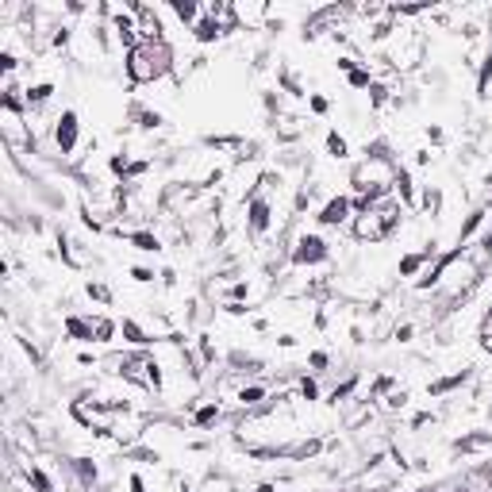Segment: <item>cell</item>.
Returning <instances> with one entry per match:
<instances>
[{"label": "cell", "instance_id": "cell-1", "mask_svg": "<svg viewBox=\"0 0 492 492\" xmlns=\"http://www.w3.org/2000/svg\"><path fill=\"white\" fill-rule=\"evenodd\" d=\"M165 58H169V50L162 43H146V46H135L131 50V77L135 81H154L162 70H165Z\"/></svg>", "mask_w": 492, "mask_h": 492}, {"label": "cell", "instance_id": "cell-2", "mask_svg": "<svg viewBox=\"0 0 492 492\" xmlns=\"http://www.w3.org/2000/svg\"><path fill=\"white\" fill-rule=\"evenodd\" d=\"M73 143H77V116L66 112L62 123H58V146H62V150H73Z\"/></svg>", "mask_w": 492, "mask_h": 492}, {"label": "cell", "instance_id": "cell-3", "mask_svg": "<svg viewBox=\"0 0 492 492\" xmlns=\"http://www.w3.org/2000/svg\"><path fill=\"white\" fill-rule=\"evenodd\" d=\"M323 254H327V250H323V239H316V235H312V239H300L296 261H319Z\"/></svg>", "mask_w": 492, "mask_h": 492}, {"label": "cell", "instance_id": "cell-4", "mask_svg": "<svg viewBox=\"0 0 492 492\" xmlns=\"http://www.w3.org/2000/svg\"><path fill=\"white\" fill-rule=\"evenodd\" d=\"M346 212H350V204L338 196V200H331L327 208H323V216H319V219H323V223H342V219H346Z\"/></svg>", "mask_w": 492, "mask_h": 492}, {"label": "cell", "instance_id": "cell-5", "mask_svg": "<svg viewBox=\"0 0 492 492\" xmlns=\"http://www.w3.org/2000/svg\"><path fill=\"white\" fill-rule=\"evenodd\" d=\"M327 150H331L334 158H346V139H342V135H334V131H331V135H327Z\"/></svg>", "mask_w": 492, "mask_h": 492}, {"label": "cell", "instance_id": "cell-6", "mask_svg": "<svg viewBox=\"0 0 492 492\" xmlns=\"http://www.w3.org/2000/svg\"><path fill=\"white\" fill-rule=\"evenodd\" d=\"M216 35H219V23H200V27H196V39H200V43H212Z\"/></svg>", "mask_w": 492, "mask_h": 492}, {"label": "cell", "instance_id": "cell-7", "mask_svg": "<svg viewBox=\"0 0 492 492\" xmlns=\"http://www.w3.org/2000/svg\"><path fill=\"white\" fill-rule=\"evenodd\" d=\"M131 243L139 246V250H158V239H154V235H135Z\"/></svg>", "mask_w": 492, "mask_h": 492}, {"label": "cell", "instance_id": "cell-8", "mask_svg": "<svg viewBox=\"0 0 492 492\" xmlns=\"http://www.w3.org/2000/svg\"><path fill=\"white\" fill-rule=\"evenodd\" d=\"M265 223H269V208H265V204H254V227H265Z\"/></svg>", "mask_w": 492, "mask_h": 492}, {"label": "cell", "instance_id": "cell-9", "mask_svg": "<svg viewBox=\"0 0 492 492\" xmlns=\"http://www.w3.org/2000/svg\"><path fill=\"white\" fill-rule=\"evenodd\" d=\"M50 92H54V85H35V88L27 92V96H31V100H46Z\"/></svg>", "mask_w": 492, "mask_h": 492}, {"label": "cell", "instance_id": "cell-10", "mask_svg": "<svg viewBox=\"0 0 492 492\" xmlns=\"http://www.w3.org/2000/svg\"><path fill=\"white\" fill-rule=\"evenodd\" d=\"M123 334H127L131 342H146V338H143V331H139L135 323H123Z\"/></svg>", "mask_w": 492, "mask_h": 492}, {"label": "cell", "instance_id": "cell-11", "mask_svg": "<svg viewBox=\"0 0 492 492\" xmlns=\"http://www.w3.org/2000/svg\"><path fill=\"white\" fill-rule=\"evenodd\" d=\"M173 12L181 15V19H192V15H196V4H173Z\"/></svg>", "mask_w": 492, "mask_h": 492}, {"label": "cell", "instance_id": "cell-12", "mask_svg": "<svg viewBox=\"0 0 492 492\" xmlns=\"http://www.w3.org/2000/svg\"><path fill=\"white\" fill-rule=\"evenodd\" d=\"M239 400H246V404H254V400H261V389H243V392H239Z\"/></svg>", "mask_w": 492, "mask_h": 492}, {"label": "cell", "instance_id": "cell-13", "mask_svg": "<svg viewBox=\"0 0 492 492\" xmlns=\"http://www.w3.org/2000/svg\"><path fill=\"white\" fill-rule=\"evenodd\" d=\"M350 85H358V88H362V85H369V73L354 70V73H350Z\"/></svg>", "mask_w": 492, "mask_h": 492}, {"label": "cell", "instance_id": "cell-14", "mask_svg": "<svg viewBox=\"0 0 492 492\" xmlns=\"http://www.w3.org/2000/svg\"><path fill=\"white\" fill-rule=\"evenodd\" d=\"M212 419H216V404H212V408H204L200 415H196V423H200V427H204V423H212Z\"/></svg>", "mask_w": 492, "mask_h": 492}, {"label": "cell", "instance_id": "cell-15", "mask_svg": "<svg viewBox=\"0 0 492 492\" xmlns=\"http://www.w3.org/2000/svg\"><path fill=\"white\" fill-rule=\"evenodd\" d=\"M31 481H35V489H39V492H50V481H46L43 473H31Z\"/></svg>", "mask_w": 492, "mask_h": 492}, {"label": "cell", "instance_id": "cell-16", "mask_svg": "<svg viewBox=\"0 0 492 492\" xmlns=\"http://www.w3.org/2000/svg\"><path fill=\"white\" fill-rule=\"evenodd\" d=\"M419 261H423V258H404V265H400V269H404V273H415V269H419Z\"/></svg>", "mask_w": 492, "mask_h": 492}, {"label": "cell", "instance_id": "cell-17", "mask_svg": "<svg viewBox=\"0 0 492 492\" xmlns=\"http://www.w3.org/2000/svg\"><path fill=\"white\" fill-rule=\"evenodd\" d=\"M131 492H143V481L139 477H131Z\"/></svg>", "mask_w": 492, "mask_h": 492}, {"label": "cell", "instance_id": "cell-18", "mask_svg": "<svg viewBox=\"0 0 492 492\" xmlns=\"http://www.w3.org/2000/svg\"><path fill=\"white\" fill-rule=\"evenodd\" d=\"M258 492H273V485H261V489H258Z\"/></svg>", "mask_w": 492, "mask_h": 492}]
</instances>
